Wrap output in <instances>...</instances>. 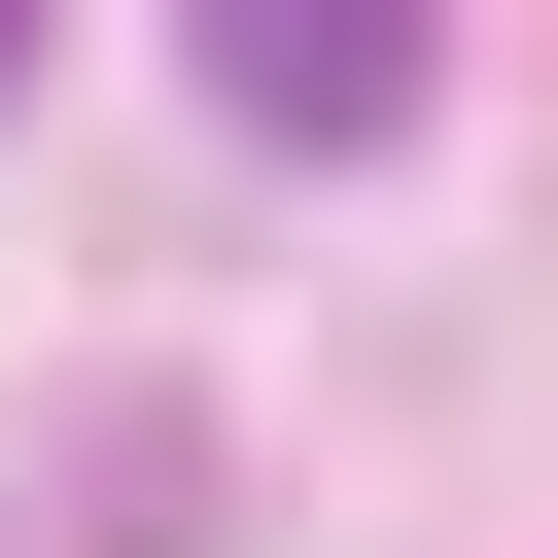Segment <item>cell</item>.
I'll return each mask as SVG.
<instances>
[{"instance_id":"2","label":"cell","mask_w":558,"mask_h":558,"mask_svg":"<svg viewBox=\"0 0 558 558\" xmlns=\"http://www.w3.org/2000/svg\"><path fill=\"white\" fill-rule=\"evenodd\" d=\"M0 105H35V0H0Z\"/></svg>"},{"instance_id":"1","label":"cell","mask_w":558,"mask_h":558,"mask_svg":"<svg viewBox=\"0 0 558 558\" xmlns=\"http://www.w3.org/2000/svg\"><path fill=\"white\" fill-rule=\"evenodd\" d=\"M174 70L279 140V174H349V140H418V0H174Z\"/></svg>"}]
</instances>
